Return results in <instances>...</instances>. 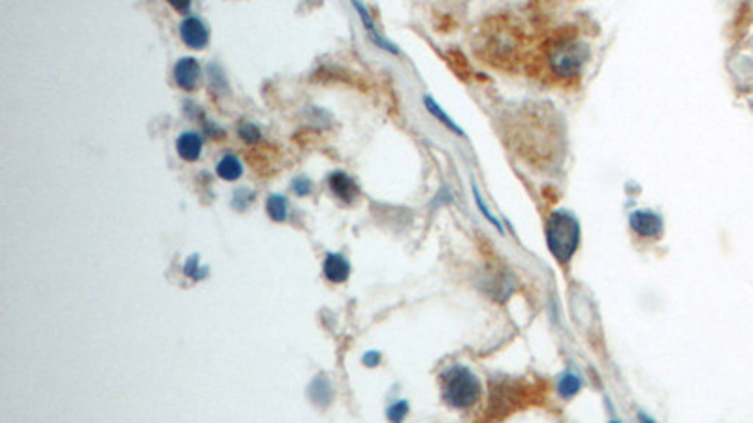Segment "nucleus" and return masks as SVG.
Instances as JSON below:
<instances>
[{
	"instance_id": "nucleus-9",
	"label": "nucleus",
	"mask_w": 753,
	"mask_h": 423,
	"mask_svg": "<svg viewBox=\"0 0 753 423\" xmlns=\"http://www.w3.org/2000/svg\"><path fill=\"white\" fill-rule=\"evenodd\" d=\"M324 274L332 282H345L351 274V265L347 262L345 256L341 254H328L324 260Z\"/></svg>"
},
{
	"instance_id": "nucleus-21",
	"label": "nucleus",
	"mask_w": 753,
	"mask_h": 423,
	"mask_svg": "<svg viewBox=\"0 0 753 423\" xmlns=\"http://www.w3.org/2000/svg\"><path fill=\"white\" fill-rule=\"evenodd\" d=\"M172 6L178 8V10H183V12H187V10L190 8V2H183V4H179L178 0H172Z\"/></svg>"
},
{
	"instance_id": "nucleus-19",
	"label": "nucleus",
	"mask_w": 753,
	"mask_h": 423,
	"mask_svg": "<svg viewBox=\"0 0 753 423\" xmlns=\"http://www.w3.org/2000/svg\"><path fill=\"white\" fill-rule=\"evenodd\" d=\"M294 192L298 196H307L311 192V183L307 179H296L292 184Z\"/></svg>"
},
{
	"instance_id": "nucleus-16",
	"label": "nucleus",
	"mask_w": 753,
	"mask_h": 423,
	"mask_svg": "<svg viewBox=\"0 0 753 423\" xmlns=\"http://www.w3.org/2000/svg\"><path fill=\"white\" fill-rule=\"evenodd\" d=\"M185 274H189L190 279H194V280H200L204 279L207 274V267H201L200 263H198V256H190L189 260H187V263H185Z\"/></svg>"
},
{
	"instance_id": "nucleus-7",
	"label": "nucleus",
	"mask_w": 753,
	"mask_h": 423,
	"mask_svg": "<svg viewBox=\"0 0 753 423\" xmlns=\"http://www.w3.org/2000/svg\"><path fill=\"white\" fill-rule=\"evenodd\" d=\"M175 149H178V155L183 160L196 162L201 156L204 139L196 132H183V134H179L178 141H175Z\"/></svg>"
},
{
	"instance_id": "nucleus-11",
	"label": "nucleus",
	"mask_w": 753,
	"mask_h": 423,
	"mask_svg": "<svg viewBox=\"0 0 753 423\" xmlns=\"http://www.w3.org/2000/svg\"><path fill=\"white\" fill-rule=\"evenodd\" d=\"M217 175L225 181H237L243 175V166L236 155H225L217 162Z\"/></svg>"
},
{
	"instance_id": "nucleus-14",
	"label": "nucleus",
	"mask_w": 753,
	"mask_h": 423,
	"mask_svg": "<svg viewBox=\"0 0 753 423\" xmlns=\"http://www.w3.org/2000/svg\"><path fill=\"white\" fill-rule=\"evenodd\" d=\"M580 378L576 377V374H573V372H565L564 377L559 378V395H564V397H573V395H576L578 391H580Z\"/></svg>"
},
{
	"instance_id": "nucleus-2",
	"label": "nucleus",
	"mask_w": 753,
	"mask_h": 423,
	"mask_svg": "<svg viewBox=\"0 0 753 423\" xmlns=\"http://www.w3.org/2000/svg\"><path fill=\"white\" fill-rule=\"evenodd\" d=\"M443 399L452 408H469L480 397V382L477 374L463 365L450 367L441 377Z\"/></svg>"
},
{
	"instance_id": "nucleus-10",
	"label": "nucleus",
	"mask_w": 753,
	"mask_h": 423,
	"mask_svg": "<svg viewBox=\"0 0 753 423\" xmlns=\"http://www.w3.org/2000/svg\"><path fill=\"white\" fill-rule=\"evenodd\" d=\"M354 8H356V12L360 13V19H362V23L366 25L369 38L373 40L375 46L380 47V49H386V51H390V53H397V47L394 46V44H390L388 40H385V38L377 32V29H375V25H373V19H371V15H369V12H368V8L363 6V4H360V2H354Z\"/></svg>"
},
{
	"instance_id": "nucleus-23",
	"label": "nucleus",
	"mask_w": 753,
	"mask_h": 423,
	"mask_svg": "<svg viewBox=\"0 0 753 423\" xmlns=\"http://www.w3.org/2000/svg\"><path fill=\"white\" fill-rule=\"evenodd\" d=\"M610 423H618V422H610Z\"/></svg>"
},
{
	"instance_id": "nucleus-4",
	"label": "nucleus",
	"mask_w": 753,
	"mask_h": 423,
	"mask_svg": "<svg viewBox=\"0 0 753 423\" xmlns=\"http://www.w3.org/2000/svg\"><path fill=\"white\" fill-rule=\"evenodd\" d=\"M179 34H181V40L190 47V49H204L209 42V30L204 25L200 18H194V15H189L185 18L179 25Z\"/></svg>"
},
{
	"instance_id": "nucleus-20",
	"label": "nucleus",
	"mask_w": 753,
	"mask_h": 423,
	"mask_svg": "<svg viewBox=\"0 0 753 423\" xmlns=\"http://www.w3.org/2000/svg\"><path fill=\"white\" fill-rule=\"evenodd\" d=\"M379 361H380L379 352H368V354L363 355V363H366L368 367L379 365Z\"/></svg>"
},
{
	"instance_id": "nucleus-6",
	"label": "nucleus",
	"mask_w": 753,
	"mask_h": 423,
	"mask_svg": "<svg viewBox=\"0 0 753 423\" xmlns=\"http://www.w3.org/2000/svg\"><path fill=\"white\" fill-rule=\"evenodd\" d=\"M200 64L192 57L179 58L175 66H173V80H175V83H178L181 89H185V91L196 89L198 81H200Z\"/></svg>"
},
{
	"instance_id": "nucleus-8",
	"label": "nucleus",
	"mask_w": 753,
	"mask_h": 423,
	"mask_svg": "<svg viewBox=\"0 0 753 423\" xmlns=\"http://www.w3.org/2000/svg\"><path fill=\"white\" fill-rule=\"evenodd\" d=\"M328 184H330V190H332V192H334V194L337 196L341 201H352L354 200V196L358 194L356 183H354V181H352V179L343 172L332 173V175L328 177Z\"/></svg>"
},
{
	"instance_id": "nucleus-13",
	"label": "nucleus",
	"mask_w": 753,
	"mask_h": 423,
	"mask_svg": "<svg viewBox=\"0 0 753 423\" xmlns=\"http://www.w3.org/2000/svg\"><path fill=\"white\" fill-rule=\"evenodd\" d=\"M266 209H268V215H270L271 220H275V222H282V220L287 218L288 206H287V200H285L281 194L268 196Z\"/></svg>"
},
{
	"instance_id": "nucleus-17",
	"label": "nucleus",
	"mask_w": 753,
	"mask_h": 423,
	"mask_svg": "<svg viewBox=\"0 0 753 423\" xmlns=\"http://www.w3.org/2000/svg\"><path fill=\"white\" fill-rule=\"evenodd\" d=\"M473 194H475V201H477V206H478V209H480V211H483V215H484V217L488 218L490 222L494 224L495 228H497V229H499V232H501V224H499V220H497V218H495V217H494V215H492V213H490V209H488V207L484 206V201H483V196H480V192H478V189H477V184H473Z\"/></svg>"
},
{
	"instance_id": "nucleus-18",
	"label": "nucleus",
	"mask_w": 753,
	"mask_h": 423,
	"mask_svg": "<svg viewBox=\"0 0 753 423\" xmlns=\"http://www.w3.org/2000/svg\"><path fill=\"white\" fill-rule=\"evenodd\" d=\"M239 136H242L243 139H247V141H256L260 134L259 130H256V126L243 125L242 128H239Z\"/></svg>"
},
{
	"instance_id": "nucleus-22",
	"label": "nucleus",
	"mask_w": 753,
	"mask_h": 423,
	"mask_svg": "<svg viewBox=\"0 0 753 423\" xmlns=\"http://www.w3.org/2000/svg\"><path fill=\"white\" fill-rule=\"evenodd\" d=\"M638 417H640V423H656L654 419H652V417H648L646 414H642V412L638 414Z\"/></svg>"
},
{
	"instance_id": "nucleus-12",
	"label": "nucleus",
	"mask_w": 753,
	"mask_h": 423,
	"mask_svg": "<svg viewBox=\"0 0 753 423\" xmlns=\"http://www.w3.org/2000/svg\"><path fill=\"white\" fill-rule=\"evenodd\" d=\"M424 106H425V109H428V111H430V113H432L433 117H435V119L441 120V122H443V125L447 126V128H449V130H452V132H454V134H458V136L466 137V132L461 130L460 126L456 125L454 120L450 119L449 115L444 113L443 108H441V106H439V103L435 102V100H433L432 96H424Z\"/></svg>"
},
{
	"instance_id": "nucleus-1",
	"label": "nucleus",
	"mask_w": 753,
	"mask_h": 423,
	"mask_svg": "<svg viewBox=\"0 0 753 423\" xmlns=\"http://www.w3.org/2000/svg\"><path fill=\"white\" fill-rule=\"evenodd\" d=\"M547 243L558 262H569L580 243V224L569 211H554L547 222Z\"/></svg>"
},
{
	"instance_id": "nucleus-15",
	"label": "nucleus",
	"mask_w": 753,
	"mask_h": 423,
	"mask_svg": "<svg viewBox=\"0 0 753 423\" xmlns=\"http://www.w3.org/2000/svg\"><path fill=\"white\" fill-rule=\"evenodd\" d=\"M407 412H409L407 400H397V403H394V405L388 408L386 416H388V419H390L392 423H402L403 419H405V416H407Z\"/></svg>"
},
{
	"instance_id": "nucleus-5",
	"label": "nucleus",
	"mask_w": 753,
	"mask_h": 423,
	"mask_svg": "<svg viewBox=\"0 0 753 423\" xmlns=\"http://www.w3.org/2000/svg\"><path fill=\"white\" fill-rule=\"evenodd\" d=\"M631 228L637 232L640 237L656 239L663 232V218L654 211H635L629 217Z\"/></svg>"
},
{
	"instance_id": "nucleus-3",
	"label": "nucleus",
	"mask_w": 753,
	"mask_h": 423,
	"mask_svg": "<svg viewBox=\"0 0 753 423\" xmlns=\"http://www.w3.org/2000/svg\"><path fill=\"white\" fill-rule=\"evenodd\" d=\"M587 58V49L571 36H564L548 49V66L558 77H573L580 72Z\"/></svg>"
}]
</instances>
